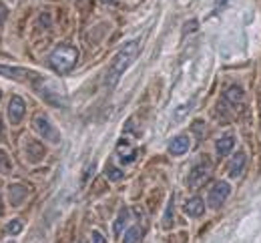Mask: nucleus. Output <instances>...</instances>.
<instances>
[{"instance_id":"1","label":"nucleus","mask_w":261,"mask_h":243,"mask_svg":"<svg viewBox=\"0 0 261 243\" xmlns=\"http://www.w3.org/2000/svg\"><path fill=\"white\" fill-rule=\"evenodd\" d=\"M137 55H139V42H137V40L127 42V44L115 55V59L111 61L109 69L105 72V87H107V89H113V87L119 83V78H121L123 72L130 67V63L135 61Z\"/></svg>"},{"instance_id":"2","label":"nucleus","mask_w":261,"mask_h":243,"mask_svg":"<svg viewBox=\"0 0 261 243\" xmlns=\"http://www.w3.org/2000/svg\"><path fill=\"white\" fill-rule=\"evenodd\" d=\"M76 61H79V50L74 46H68V44L57 46L48 55V59H46L48 67L55 69L57 72H68V70L76 65Z\"/></svg>"},{"instance_id":"3","label":"nucleus","mask_w":261,"mask_h":243,"mask_svg":"<svg viewBox=\"0 0 261 243\" xmlns=\"http://www.w3.org/2000/svg\"><path fill=\"white\" fill-rule=\"evenodd\" d=\"M0 74L8 76V78H12V80H18V83H36V87L44 80L38 72L29 70V69H20V67H2V65H0Z\"/></svg>"},{"instance_id":"4","label":"nucleus","mask_w":261,"mask_h":243,"mask_svg":"<svg viewBox=\"0 0 261 243\" xmlns=\"http://www.w3.org/2000/svg\"><path fill=\"white\" fill-rule=\"evenodd\" d=\"M33 127L34 131L42 137V139H46L48 143H59L61 141V135H59V131L53 127V123L44 117V115H36L33 119Z\"/></svg>"},{"instance_id":"5","label":"nucleus","mask_w":261,"mask_h":243,"mask_svg":"<svg viewBox=\"0 0 261 243\" xmlns=\"http://www.w3.org/2000/svg\"><path fill=\"white\" fill-rule=\"evenodd\" d=\"M211 171H213V165L205 159V161H201L199 165H195L193 169H191V173L187 177V185L191 187V189H197V187H201L209 177H211Z\"/></svg>"},{"instance_id":"6","label":"nucleus","mask_w":261,"mask_h":243,"mask_svg":"<svg viewBox=\"0 0 261 243\" xmlns=\"http://www.w3.org/2000/svg\"><path fill=\"white\" fill-rule=\"evenodd\" d=\"M229 193H231V187H229L227 181H217L211 189H209V207L211 209H219L225 201H227Z\"/></svg>"},{"instance_id":"7","label":"nucleus","mask_w":261,"mask_h":243,"mask_svg":"<svg viewBox=\"0 0 261 243\" xmlns=\"http://www.w3.org/2000/svg\"><path fill=\"white\" fill-rule=\"evenodd\" d=\"M243 101V89L239 85H227L223 89V95H221V104L227 106V109H237Z\"/></svg>"},{"instance_id":"8","label":"nucleus","mask_w":261,"mask_h":243,"mask_svg":"<svg viewBox=\"0 0 261 243\" xmlns=\"http://www.w3.org/2000/svg\"><path fill=\"white\" fill-rule=\"evenodd\" d=\"M24 113H27V104L22 101V97H12L10 104H8V119H10V123L18 125L24 119Z\"/></svg>"},{"instance_id":"9","label":"nucleus","mask_w":261,"mask_h":243,"mask_svg":"<svg viewBox=\"0 0 261 243\" xmlns=\"http://www.w3.org/2000/svg\"><path fill=\"white\" fill-rule=\"evenodd\" d=\"M245 165H247V155L243 151L235 153V157L229 163V177H233V179L235 177H241L243 171H245Z\"/></svg>"},{"instance_id":"10","label":"nucleus","mask_w":261,"mask_h":243,"mask_svg":"<svg viewBox=\"0 0 261 243\" xmlns=\"http://www.w3.org/2000/svg\"><path fill=\"white\" fill-rule=\"evenodd\" d=\"M117 155H119V159L123 163H133L135 157H137V149L127 139H121L117 143Z\"/></svg>"},{"instance_id":"11","label":"nucleus","mask_w":261,"mask_h":243,"mask_svg":"<svg viewBox=\"0 0 261 243\" xmlns=\"http://www.w3.org/2000/svg\"><path fill=\"white\" fill-rule=\"evenodd\" d=\"M189 147H191V141L187 135H177L175 139L169 143V153L171 155H185L187 151H189Z\"/></svg>"},{"instance_id":"12","label":"nucleus","mask_w":261,"mask_h":243,"mask_svg":"<svg viewBox=\"0 0 261 243\" xmlns=\"http://www.w3.org/2000/svg\"><path fill=\"white\" fill-rule=\"evenodd\" d=\"M29 197V189L24 187V185H10L8 187V199H10V203L14 205V207H18V205H22V201Z\"/></svg>"},{"instance_id":"13","label":"nucleus","mask_w":261,"mask_h":243,"mask_svg":"<svg viewBox=\"0 0 261 243\" xmlns=\"http://www.w3.org/2000/svg\"><path fill=\"white\" fill-rule=\"evenodd\" d=\"M185 213L189 217H201L205 213V203L201 197H191L187 203H185Z\"/></svg>"},{"instance_id":"14","label":"nucleus","mask_w":261,"mask_h":243,"mask_svg":"<svg viewBox=\"0 0 261 243\" xmlns=\"http://www.w3.org/2000/svg\"><path fill=\"white\" fill-rule=\"evenodd\" d=\"M233 147H235V137H231V135H225V137L217 139V143H215V151H217L219 157L229 155L233 151Z\"/></svg>"},{"instance_id":"15","label":"nucleus","mask_w":261,"mask_h":243,"mask_svg":"<svg viewBox=\"0 0 261 243\" xmlns=\"http://www.w3.org/2000/svg\"><path fill=\"white\" fill-rule=\"evenodd\" d=\"M141 239H143V229L139 225H133V227L127 229V233L123 237V243H139Z\"/></svg>"},{"instance_id":"16","label":"nucleus","mask_w":261,"mask_h":243,"mask_svg":"<svg viewBox=\"0 0 261 243\" xmlns=\"http://www.w3.org/2000/svg\"><path fill=\"white\" fill-rule=\"evenodd\" d=\"M127 221H129V211L123 209L121 215H119L117 221H115V227H113V229H115V235H121V233H123V229L127 227Z\"/></svg>"},{"instance_id":"17","label":"nucleus","mask_w":261,"mask_h":243,"mask_svg":"<svg viewBox=\"0 0 261 243\" xmlns=\"http://www.w3.org/2000/svg\"><path fill=\"white\" fill-rule=\"evenodd\" d=\"M6 231H8L10 235H18V233L22 231V221H18V219L10 221V223H8V227H6Z\"/></svg>"},{"instance_id":"18","label":"nucleus","mask_w":261,"mask_h":243,"mask_svg":"<svg viewBox=\"0 0 261 243\" xmlns=\"http://www.w3.org/2000/svg\"><path fill=\"white\" fill-rule=\"evenodd\" d=\"M107 177L113 179V181H119V179H123V171L117 169V167H113V165H109L107 167Z\"/></svg>"},{"instance_id":"19","label":"nucleus","mask_w":261,"mask_h":243,"mask_svg":"<svg viewBox=\"0 0 261 243\" xmlns=\"http://www.w3.org/2000/svg\"><path fill=\"white\" fill-rule=\"evenodd\" d=\"M0 171H2V173L10 171V159H8V155H6L4 151H0Z\"/></svg>"},{"instance_id":"20","label":"nucleus","mask_w":261,"mask_h":243,"mask_svg":"<svg viewBox=\"0 0 261 243\" xmlns=\"http://www.w3.org/2000/svg\"><path fill=\"white\" fill-rule=\"evenodd\" d=\"M171 221H173V197H171V201H169V205H167V213H165V227H169L171 225Z\"/></svg>"},{"instance_id":"21","label":"nucleus","mask_w":261,"mask_h":243,"mask_svg":"<svg viewBox=\"0 0 261 243\" xmlns=\"http://www.w3.org/2000/svg\"><path fill=\"white\" fill-rule=\"evenodd\" d=\"M91 243H107V239H105V235L100 231H93L91 233Z\"/></svg>"},{"instance_id":"22","label":"nucleus","mask_w":261,"mask_h":243,"mask_svg":"<svg viewBox=\"0 0 261 243\" xmlns=\"http://www.w3.org/2000/svg\"><path fill=\"white\" fill-rule=\"evenodd\" d=\"M0 215H2V197H0Z\"/></svg>"},{"instance_id":"23","label":"nucleus","mask_w":261,"mask_h":243,"mask_svg":"<svg viewBox=\"0 0 261 243\" xmlns=\"http://www.w3.org/2000/svg\"><path fill=\"white\" fill-rule=\"evenodd\" d=\"M0 135H2V121H0Z\"/></svg>"},{"instance_id":"24","label":"nucleus","mask_w":261,"mask_h":243,"mask_svg":"<svg viewBox=\"0 0 261 243\" xmlns=\"http://www.w3.org/2000/svg\"><path fill=\"white\" fill-rule=\"evenodd\" d=\"M0 97H2V93H0Z\"/></svg>"}]
</instances>
